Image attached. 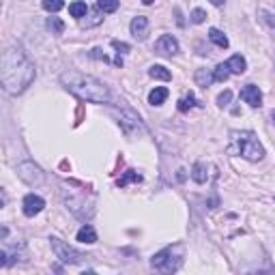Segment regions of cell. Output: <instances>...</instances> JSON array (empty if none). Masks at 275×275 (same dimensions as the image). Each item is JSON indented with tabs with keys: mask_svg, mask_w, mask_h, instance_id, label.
<instances>
[{
	"mask_svg": "<svg viewBox=\"0 0 275 275\" xmlns=\"http://www.w3.org/2000/svg\"><path fill=\"white\" fill-rule=\"evenodd\" d=\"M0 78L9 93H22L26 90L32 80H34V67L26 58L20 47H9L3 54V69H0Z\"/></svg>",
	"mask_w": 275,
	"mask_h": 275,
	"instance_id": "cell-1",
	"label": "cell"
},
{
	"mask_svg": "<svg viewBox=\"0 0 275 275\" xmlns=\"http://www.w3.org/2000/svg\"><path fill=\"white\" fill-rule=\"evenodd\" d=\"M61 82L65 84L67 90L78 95L80 99L93 101V103H105L110 99V90L103 86V82H99L93 76H84L80 71H65L61 76Z\"/></svg>",
	"mask_w": 275,
	"mask_h": 275,
	"instance_id": "cell-2",
	"label": "cell"
},
{
	"mask_svg": "<svg viewBox=\"0 0 275 275\" xmlns=\"http://www.w3.org/2000/svg\"><path fill=\"white\" fill-rule=\"evenodd\" d=\"M228 151L232 155H241L249 161H260L265 157V149H262L256 134H252V131H232Z\"/></svg>",
	"mask_w": 275,
	"mask_h": 275,
	"instance_id": "cell-3",
	"label": "cell"
},
{
	"mask_svg": "<svg viewBox=\"0 0 275 275\" xmlns=\"http://www.w3.org/2000/svg\"><path fill=\"white\" fill-rule=\"evenodd\" d=\"M181 262H183V247L176 245V247H166V249H161V252H157L153 256L151 265L157 271L172 273V271H176L178 267H181Z\"/></svg>",
	"mask_w": 275,
	"mask_h": 275,
	"instance_id": "cell-4",
	"label": "cell"
},
{
	"mask_svg": "<svg viewBox=\"0 0 275 275\" xmlns=\"http://www.w3.org/2000/svg\"><path fill=\"white\" fill-rule=\"evenodd\" d=\"M52 249H54L56 258H61L63 262H67V265H78V262L84 258L80 252H76L74 247H69L67 243H63L61 239H52Z\"/></svg>",
	"mask_w": 275,
	"mask_h": 275,
	"instance_id": "cell-5",
	"label": "cell"
},
{
	"mask_svg": "<svg viewBox=\"0 0 275 275\" xmlns=\"http://www.w3.org/2000/svg\"><path fill=\"white\" fill-rule=\"evenodd\" d=\"M17 174H20L22 181H26L28 185H41V183H43V172H41L34 163H30V161L20 163Z\"/></svg>",
	"mask_w": 275,
	"mask_h": 275,
	"instance_id": "cell-6",
	"label": "cell"
},
{
	"mask_svg": "<svg viewBox=\"0 0 275 275\" xmlns=\"http://www.w3.org/2000/svg\"><path fill=\"white\" fill-rule=\"evenodd\" d=\"M155 52L161 56H174L178 52V41L172 37V34H161L155 43Z\"/></svg>",
	"mask_w": 275,
	"mask_h": 275,
	"instance_id": "cell-7",
	"label": "cell"
},
{
	"mask_svg": "<svg viewBox=\"0 0 275 275\" xmlns=\"http://www.w3.org/2000/svg\"><path fill=\"white\" fill-rule=\"evenodd\" d=\"M45 207V202L41 196H34V194H28L24 198V215L26 217H34V215H39Z\"/></svg>",
	"mask_w": 275,
	"mask_h": 275,
	"instance_id": "cell-8",
	"label": "cell"
},
{
	"mask_svg": "<svg viewBox=\"0 0 275 275\" xmlns=\"http://www.w3.org/2000/svg\"><path fill=\"white\" fill-rule=\"evenodd\" d=\"M241 99H243L247 105L258 107V105H262V93H260V88H258V86L247 84V86H243V88H241Z\"/></svg>",
	"mask_w": 275,
	"mask_h": 275,
	"instance_id": "cell-9",
	"label": "cell"
},
{
	"mask_svg": "<svg viewBox=\"0 0 275 275\" xmlns=\"http://www.w3.org/2000/svg\"><path fill=\"white\" fill-rule=\"evenodd\" d=\"M146 30H149V20L144 15L134 17V22H131V34H134L136 39H144Z\"/></svg>",
	"mask_w": 275,
	"mask_h": 275,
	"instance_id": "cell-10",
	"label": "cell"
},
{
	"mask_svg": "<svg viewBox=\"0 0 275 275\" xmlns=\"http://www.w3.org/2000/svg\"><path fill=\"white\" fill-rule=\"evenodd\" d=\"M78 241L80 243H95L97 241V232H95V228L90 224H86V226H82V228L78 230Z\"/></svg>",
	"mask_w": 275,
	"mask_h": 275,
	"instance_id": "cell-11",
	"label": "cell"
},
{
	"mask_svg": "<svg viewBox=\"0 0 275 275\" xmlns=\"http://www.w3.org/2000/svg\"><path fill=\"white\" fill-rule=\"evenodd\" d=\"M226 65H228V69H230V74H239V76H241L243 74V71H245V67H247V63H245V58L241 56V54H234L232 58H230V61L228 63H226Z\"/></svg>",
	"mask_w": 275,
	"mask_h": 275,
	"instance_id": "cell-12",
	"label": "cell"
},
{
	"mask_svg": "<svg viewBox=\"0 0 275 275\" xmlns=\"http://www.w3.org/2000/svg\"><path fill=\"white\" fill-rule=\"evenodd\" d=\"M166 99H168V88H163V86H157L149 95V103L151 105H161Z\"/></svg>",
	"mask_w": 275,
	"mask_h": 275,
	"instance_id": "cell-13",
	"label": "cell"
},
{
	"mask_svg": "<svg viewBox=\"0 0 275 275\" xmlns=\"http://www.w3.org/2000/svg\"><path fill=\"white\" fill-rule=\"evenodd\" d=\"M215 82V78H213V74L209 69H198L196 71V84L198 86H202V88H207V86H211Z\"/></svg>",
	"mask_w": 275,
	"mask_h": 275,
	"instance_id": "cell-14",
	"label": "cell"
},
{
	"mask_svg": "<svg viewBox=\"0 0 275 275\" xmlns=\"http://www.w3.org/2000/svg\"><path fill=\"white\" fill-rule=\"evenodd\" d=\"M209 39L217 45V47H222V50H226V47H228V37H226V34L222 32V30H217V28H211L209 30Z\"/></svg>",
	"mask_w": 275,
	"mask_h": 275,
	"instance_id": "cell-15",
	"label": "cell"
},
{
	"mask_svg": "<svg viewBox=\"0 0 275 275\" xmlns=\"http://www.w3.org/2000/svg\"><path fill=\"white\" fill-rule=\"evenodd\" d=\"M149 76L155 78V80H166V82L172 80V74H170V71L166 69V67H161V65H153V67L149 69Z\"/></svg>",
	"mask_w": 275,
	"mask_h": 275,
	"instance_id": "cell-16",
	"label": "cell"
},
{
	"mask_svg": "<svg viewBox=\"0 0 275 275\" xmlns=\"http://www.w3.org/2000/svg\"><path fill=\"white\" fill-rule=\"evenodd\" d=\"M207 176H209L207 166L202 163V161H198V163L194 166V170H191V178H194L196 183H205V181H207Z\"/></svg>",
	"mask_w": 275,
	"mask_h": 275,
	"instance_id": "cell-17",
	"label": "cell"
},
{
	"mask_svg": "<svg viewBox=\"0 0 275 275\" xmlns=\"http://www.w3.org/2000/svg\"><path fill=\"white\" fill-rule=\"evenodd\" d=\"M86 11H88V7H86V3H82V0H78V3H71V5H69V13H71V17H84V15H86Z\"/></svg>",
	"mask_w": 275,
	"mask_h": 275,
	"instance_id": "cell-18",
	"label": "cell"
},
{
	"mask_svg": "<svg viewBox=\"0 0 275 275\" xmlns=\"http://www.w3.org/2000/svg\"><path fill=\"white\" fill-rule=\"evenodd\" d=\"M228 76H230V69H228V65H226V63H222V65H217L213 69L215 82H226V80H228Z\"/></svg>",
	"mask_w": 275,
	"mask_h": 275,
	"instance_id": "cell-19",
	"label": "cell"
},
{
	"mask_svg": "<svg viewBox=\"0 0 275 275\" xmlns=\"http://www.w3.org/2000/svg\"><path fill=\"white\" fill-rule=\"evenodd\" d=\"M118 5H121V0H97V7L103 13H114L118 9Z\"/></svg>",
	"mask_w": 275,
	"mask_h": 275,
	"instance_id": "cell-20",
	"label": "cell"
},
{
	"mask_svg": "<svg viewBox=\"0 0 275 275\" xmlns=\"http://www.w3.org/2000/svg\"><path fill=\"white\" fill-rule=\"evenodd\" d=\"M131 181H138V183H140V181H142V174H138L136 170H127L121 178H118V187H125V185L131 183Z\"/></svg>",
	"mask_w": 275,
	"mask_h": 275,
	"instance_id": "cell-21",
	"label": "cell"
},
{
	"mask_svg": "<svg viewBox=\"0 0 275 275\" xmlns=\"http://www.w3.org/2000/svg\"><path fill=\"white\" fill-rule=\"evenodd\" d=\"M194 105H196V97L189 93V95H185L181 101H178V110H181V112H187V110H191Z\"/></svg>",
	"mask_w": 275,
	"mask_h": 275,
	"instance_id": "cell-22",
	"label": "cell"
},
{
	"mask_svg": "<svg viewBox=\"0 0 275 275\" xmlns=\"http://www.w3.org/2000/svg\"><path fill=\"white\" fill-rule=\"evenodd\" d=\"M65 7V0H43V9L50 11V13H56Z\"/></svg>",
	"mask_w": 275,
	"mask_h": 275,
	"instance_id": "cell-23",
	"label": "cell"
},
{
	"mask_svg": "<svg viewBox=\"0 0 275 275\" xmlns=\"http://www.w3.org/2000/svg\"><path fill=\"white\" fill-rule=\"evenodd\" d=\"M47 28H50L52 32H56V34H61L65 30V24L58 17H50V20H47Z\"/></svg>",
	"mask_w": 275,
	"mask_h": 275,
	"instance_id": "cell-24",
	"label": "cell"
},
{
	"mask_svg": "<svg viewBox=\"0 0 275 275\" xmlns=\"http://www.w3.org/2000/svg\"><path fill=\"white\" fill-rule=\"evenodd\" d=\"M205 20H207V13L202 9H194V11H191V22H194V24H202Z\"/></svg>",
	"mask_w": 275,
	"mask_h": 275,
	"instance_id": "cell-25",
	"label": "cell"
},
{
	"mask_svg": "<svg viewBox=\"0 0 275 275\" xmlns=\"http://www.w3.org/2000/svg\"><path fill=\"white\" fill-rule=\"evenodd\" d=\"M230 99H232V93H230V90H224L219 97H217V103H219L222 107H226V105L230 103Z\"/></svg>",
	"mask_w": 275,
	"mask_h": 275,
	"instance_id": "cell-26",
	"label": "cell"
},
{
	"mask_svg": "<svg viewBox=\"0 0 275 275\" xmlns=\"http://www.w3.org/2000/svg\"><path fill=\"white\" fill-rule=\"evenodd\" d=\"M112 45H114V47H116V50H118V52H123V54H125V52H129V50H131V47H129V45H127V43H121V41H112Z\"/></svg>",
	"mask_w": 275,
	"mask_h": 275,
	"instance_id": "cell-27",
	"label": "cell"
},
{
	"mask_svg": "<svg viewBox=\"0 0 275 275\" xmlns=\"http://www.w3.org/2000/svg\"><path fill=\"white\" fill-rule=\"evenodd\" d=\"M260 15H262V17H265V22L269 24V26H271V28H275V17H273L271 13H267V11H262V13H260Z\"/></svg>",
	"mask_w": 275,
	"mask_h": 275,
	"instance_id": "cell-28",
	"label": "cell"
},
{
	"mask_svg": "<svg viewBox=\"0 0 275 275\" xmlns=\"http://www.w3.org/2000/svg\"><path fill=\"white\" fill-rule=\"evenodd\" d=\"M211 3H213L215 7H219V5H224V0H211Z\"/></svg>",
	"mask_w": 275,
	"mask_h": 275,
	"instance_id": "cell-29",
	"label": "cell"
},
{
	"mask_svg": "<svg viewBox=\"0 0 275 275\" xmlns=\"http://www.w3.org/2000/svg\"><path fill=\"white\" fill-rule=\"evenodd\" d=\"M142 3H144V5H153V3H155V0H142Z\"/></svg>",
	"mask_w": 275,
	"mask_h": 275,
	"instance_id": "cell-30",
	"label": "cell"
},
{
	"mask_svg": "<svg viewBox=\"0 0 275 275\" xmlns=\"http://www.w3.org/2000/svg\"><path fill=\"white\" fill-rule=\"evenodd\" d=\"M273 121H275V110H273Z\"/></svg>",
	"mask_w": 275,
	"mask_h": 275,
	"instance_id": "cell-31",
	"label": "cell"
}]
</instances>
